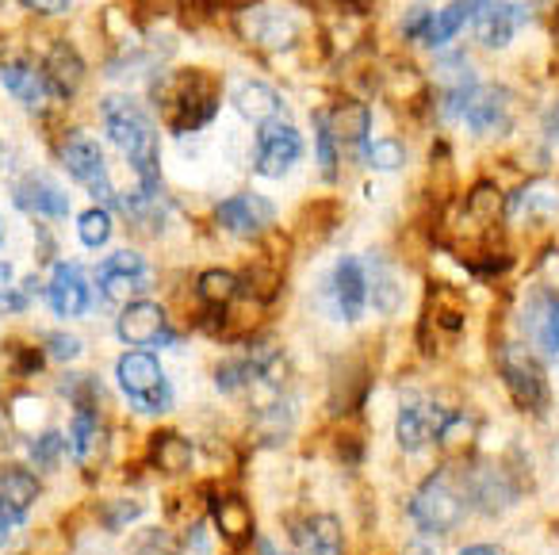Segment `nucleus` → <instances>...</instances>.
Masks as SVG:
<instances>
[{
	"label": "nucleus",
	"mask_w": 559,
	"mask_h": 555,
	"mask_svg": "<svg viewBox=\"0 0 559 555\" xmlns=\"http://www.w3.org/2000/svg\"><path fill=\"white\" fill-rule=\"evenodd\" d=\"M218 93H223V81L211 78L207 70H173L162 81H154V101L162 108V119L177 134L207 127L218 116Z\"/></svg>",
	"instance_id": "obj_1"
},
{
	"label": "nucleus",
	"mask_w": 559,
	"mask_h": 555,
	"mask_svg": "<svg viewBox=\"0 0 559 555\" xmlns=\"http://www.w3.org/2000/svg\"><path fill=\"white\" fill-rule=\"evenodd\" d=\"M100 111L111 142L123 150L134 177L142 180V192H157V127L150 111L131 96H108Z\"/></svg>",
	"instance_id": "obj_2"
},
{
	"label": "nucleus",
	"mask_w": 559,
	"mask_h": 555,
	"mask_svg": "<svg viewBox=\"0 0 559 555\" xmlns=\"http://www.w3.org/2000/svg\"><path fill=\"white\" fill-rule=\"evenodd\" d=\"M238 27L246 43L264 50H292L311 27L307 9L292 4V0H264V4H246L238 16Z\"/></svg>",
	"instance_id": "obj_3"
},
{
	"label": "nucleus",
	"mask_w": 559,
	"mask_h": 555,
	"mask_svg": "<svg viewBox=\"0 0 559 555\" xmlns=\"http://www.w3.org/2000/svg\"><path fill=\"white\" fill-rule=\"evenodd\" d=\"M464 509H467L464 491H460L456 475H452L449 468L433 471V475L418 486V494L411 498L414 524H418L421 532H437V536L456 529V524L464 521Z\"/></svg>",
	"instance_id": "obj_4"
},
{
	"label": "nucleus",
	"mask_w": 559,
	"mask_h": 555,
	"mask_svg": "<svg viewBox=\"0 0 559 555\" xmlns=\"http://www.w3.org/2000/svg\"><path fill=\"white\" fill-rule=\"evenodd\" d=\"M498 368H502V383L506 391L513 394V402H518L521 410H528V414H540L544 406H548V383H544V371L540 364L528 356L525 345H502V353H498Z\"/></svg>",
	"instance_id": "obj_5"
},
{
	"label": "nucleus",
	"mask_w": 559,
	"mask_h": 555,
	"mask_svg": "<svg viewBox=\"0 0 559 555\" xmlns=\"http://www.w3.org/2000/svg\"><path fill=\"white\" fill-rule=\"evenodd\" d=\"M304 157V139L292 123H264L257 131V146H253V169L269 180H280L284 173H292V165Z\"/></svg>",
	"instance_id": "obj_6"
},
{
	"label": "nucleus",
	"mask_w": 559,
	"mask_h": 555,
	"mask_svg": "<svg viewBox=\"0 0 559 555\" xmlns=\"http://www.w3.org/2000/svg\"><path fill=\"white\" fill-rule=\"evenodd\" d=\"M460 491H464V501H472L479 513H502L518 501V486L495 463H472L460 471Z\"/></svg>",
	"instance_id": "obj_7"
},
{
	"label": "nucleus",
	"mask_w": 559,
	"mask_h": 555,
	"mask_svg": "<svg viewBox=\"0 0 559 555\" xmlns=\"http://www.w3.org/2000/svg\"><path fill=\"white\" fill-rule=\"evenodd\" d=\"M62 165L78 185H85L96 200H116V188H111V177H108V165H104V154L88 134H70L62 142Z\"/></svg>",
	"instance_id": "obj_8"
},
{
	"label": "nucleus",
	"mask_w": 559,
	"mask_h": 555,
	"mask_svg": "<svg viewBox=\"0 0 559 555\" xmlns=\"http://www.w3.org/2000/svg\"><path fill=\"white\" fill-rule=\"evenodd\" d=\"M96 280H100L104 299L116 303V307H127V303H134L150 287V269H146V261H142L139 253L123 249V253L108 257V261L100 264Z\"/></svg>",
	"instance_id": "obj_9"
},
{
	"label": "nucleus",
	"mask_w": 559,
	"mask_h": 555,
	"mask_svg": "<svg viewBox=\"0 0 559 555\" xmlns=\"http://www.w3.org/2000/svg\"><path fill=\"white\" fill-rule=\"evenodd\" d=\"M116 333L127 341V345H139V349H165L173 345V330H169V318L157 303L150 299H134L119 310V322Z\"/></svg>",
	"instance_id": "obj_10"
},
{
	"label": "nucleus",
	"mask_w": 559,
	"mask_h": 555,
	"mask_svg": "<svg viewBox=\"0 0 559 555\" xmlns=\"http://www.w3.org/2000/svg\"><path fill=\"white\" fill-rule=\"evenodd\" d=\"M521 326H525L528 345L540 356L556 361L559 356V295L551 287H536L525 299V315H521Z\"/></svg>",
	"instance_id": "obj_11"
},
{
	"label": "nucleus",
	"mask_w": 559,
	"mask_h": 555,
	"mask_svg": "<svg viewBox=\"0 0 559 555\" xmlns=\"http://www.w3.org/2000/svg\"><path fill=\"white\" fill-rule=\"evenodd\" d=\"M215 219L223 231L238 234V238H261V234H269L272 223H276V211H272V203L264 200V196L241 192L218 203Z\"/></svg>",
	"instance_id": "obj_12"
},
{
	"label": "nucleus",
	"mask_w": 559,
	"mask_h": 555,
	"mask_svg": "<svg viewBox=\"0 0 559 555\" xmlns=\"http://www.w3.org/2000/svg\"><path fill=\"white\" fill-rule=\"evenodd\" d=\"M460 119L472 127L475 134H502L506 127L513 123V101L506 88H487V85H475L467 93L464 108H460Z\"/></svg>",
	"instance_id": "obj_13"
},
{
	"label": "nucleus",
	"mask_w": 559,
	"mask_h": 555,
	"mask_svg": "<svg viewBox=\"0 0 559 555\" xmlns=\"http://www.w3.org/2000/svg\"><path fill=\"white\" fill-rule=\"evenodd\" d=\"M47 303L55 315L62 318H81L93 303V287H88V276L81 264L73 261H62L55 264V276L47 284Z\"/></svg>",
	"instance_id": "obj_14"
},
{
	"label": "nucleus",
	"mask_w": 559,
	"mask_h": 555,
	"mask_svg": "<svg viewBox=\"0 0 559 555\" xmlns=\"http://www.w3.org/2000/svg\"><path fill=\"white\" fill-rule=\"evenodd\" d=\"M12 200H16V208L27 211V215H47V219L70 215V196H66L50 177H43V173H27L24 180H16Z\"/></svg>",
	"instance_id": "obj_15"
},
{
	"label": "nucleus",
	"mask_w": 559,
	"mask_h": 555,
	"mask_svg": "<svg viewBox=\"0 0 559 555\" xmlns=\"http://www.w3.org/2000/svg\"><path fill=\"white\" fill-rule=\"evenodd\" d=\"M116 379L134 402H146L157 387L169 383V379H165V371H162V364H157V356L146 353V349H131V353L119 356V361H116Z\"/></svg>",
	"instance_id": "obj_16"
},
{
	"label": "nucleus",
	"mask_w": 559,
	"mask_h": 555,
	"mask_svg": "<svg viewBox=\"0 0 559 555\" xmlns=\"http://www.w3.org/2000/svg\"><path fill=\"white\" fill-rule=\"evenodd\" d=\"M330 292H334L337 315L357 322L368 307V276H365V261L357 257H342L334 264V276H330Z\"/></svg>",
	"instance_id": "obj_17"
},
{
	"label": "nucleus",
	"mask_w": 559,
	"mask_h": 555,
	"mask_svg": "<svg viewBox=\"0 0 559 555\" xmlns=\"http://www.w3.org/2000/svg\"><path fill=\"white\" fill-rule=\"evenodd\" d=\"M449 410L441 406H426V402H406L399 406V422H395V437L403 452H421L429 440L437 437V425L444 422Z\"/></svg>",
	"instance_id": "obj_18"
},
{
	"label": "nucleus",
	"mask_w": 559,
	"mask_h": 555,
	"mask_svg": "<svg viewBox=\"0 0 559 555\" xmlns=\"http://www.w3.org/2000/svg\"><path fill=\"white\" fill-rule=\"evenodd\" d=\"M211 524L218 529V536L226 544H246L253 540V509L241 494H211Z\"/></svg>",
	"instance_id": "obj_19"
},
{
	"label": "nucleus",
	"mask_w": 559,
	"mask_h": 555,
	"mask_svg": "<svg viewBox=\"0 0 559 555\" xmlns=\"http://www.w3.org/2000/svg\"><path fill=\"white\" fill-rule=\"evenodd\" d=\"M70 452L78 456L81 468H93L108 452V425H104L100 410H73L70 425Z\"/></svg>",
	"instance_id": "obj_20"
},
{
	"label": "nucleus",
	"mask_w": 559,
	"mask_h": 555,
	"mask_svg": "<svg viewBox=\"0 0 559 555\" xmlns=\"http://www.w3.org/2000/svg\"><path fill=\"white\" fill-rule=\"evenodd\" d=\"M559 211V185L556 180H528L525 188H518V192L510 196V203H506V215L513 219V223H521V219H528V223H544V219H551Z\"/></svg>",
	"instance_id": "obj_21"
},
{
	"label": "nucleus",
	"mask_w": 559,
	"mask_h": 555,
	"mask_svg": "<svg viewBox=\"0 0 559 555\" xmlns=\"http://www.w3.org/2000/svg\"><path fill=\"white\" fill-rule=\"evenodd\" d=\"M525 20H528V12L521 9V4H513V0H490L487 9L475 16V32H479L483 47H506Z\"/></svg>",
	"instance_id": "obj_22"
},
{
	"label": "nucleus",
	"mask_w": 559,
	"mask_h": 555,
	"mask_svg": "<svg viewBox=\"0 0 559 555\" xmlns=\"http://www.w3.org/2000/svg\"><path fill=\"white\" fill-rule=\"evenodd\" d=\"M0 81H4V88H9V93L16 96L24 108H43V104H47V96H50L47 73L35 70V66L24 62V58L0 66Z\"/></svg>",
	"instance_id": "obj_23"
},
{
	"label": "nucleus",
	"mask_w": 559,
	"mask_h": 555,
	"mask_svg": "<svg viewBox=\"0 0 559 555\" xmlns=\"http://www.w3.org/2000/svg\"><path fill=\"white\" fill-rule=\"evenodd\" d=\"M39 479L27 468H0V509L16 521H24L32 513V506L39 501Z\"/></svg>",
	"instance_id": "obj_24"
},
{
	"label": "nucleus",
	"mask_w": 559,
	"mask_h": 555,
	"mask_svg": "<svg viewBox=\"0 0 559 555\" xmlns=\"http://www.w3.org/2000/svg\"><path fill=\"white\" fill-rule=\"evenodd\" d=\"M234 108H238L241 119L264 127L284 116V96L272 85H264V81H246V85H238V93H234Z\"/></svg>",
	"instance_id": "obj_25"
},
{
	"label": "nucleus",
	"mask_w": 559,
	"mask_h": 555,
	"mask_svg": "<svg viewBox=\"0 0 559 555\" xmlns=\"http://www.w3.org/2000/svg\"><path fill=\"white\" fill-rule=\"evenodd\" d=\"M326 123H330V134L337 142H349V146H365L368 142V127H372V108L365 101H345L334 104V111H326Z\"/></svg>",
	"instance_id": "obj_26"
},
{
	"label": "nucleus",
	"mask_w": 559,
	"mask_h": 555,
	"mask_svg": "<svg viewBox=\"0 0 559 555\" xmlns=\"http://www.w3.org/2000/svg\"><path fill=\"white\" fill-rule=\"evenodd\" d=\"M43 73H47L50 88H55L58 96H73L81 88V81H85V62H81V55L70 47V43H55Z\"/></svg>",
	"instance_id": "obj_27"
},
{
	"label": "nucleus",
	"mask_w": 559,
	"mask_h": 555,
	"mask_svg": "<svg viewBox=\"0 0 559 555\" xmlns=\"http://www.w3.org/2000/svg\"><path fill=\"white\" fill-rule=\"evenodd\" d=\"M150 463H154L162 475H185L188 468H192V445H188V437H180V433L173 429H162L150 437Z\"/></svg>",
	"instance_id": "obj_28"
},
{
	"label": "nucleus",
	"mask_w": 559,
	"mask_h": 555,
	"mask_svg": "<svg viewBox=\"0 0 559 555\" xmlns=\"http://www.w3.org/2000/svg\"><path fill=\"white\" fill-rule=\"evenodd\" d=\"M365 276H368V299L380 315H395L399 303H403V284L395 280L391 264L383 257H368L365 261Z\"/></svg>",
	"instance_id": "obj_29"
},
{
	"label": "nucleus",
	"mask_w": 559,
	"mask_h": 555,
	"mask_svg": "<svg viewBox=\"0 0 559 555\" xmlns=\"http://www.w3.org/2000/svg\"><path fill=\"white\" fill-rule=\"evenodd\" d=\"M487 4L490 0H452L449 9L433 16V24H429V32L421 43H426V47H441V43H449L464 24H475V16H479Z\"/></svg>",
	"instance_id": "obj_30"
},
{
	"label": "nucleus",
	"mask_w": 559,
	"mask_h": 555,
	"mask_svg": "<svg viewBox=\"0 0 559 555\" xmlns=\"http://www.w3.org/2000/svg\"><path fill=\"white\" fill-rule=\"evenodd\" d=\"M296 536H299V547H304V555H342L345 552L342 524H337V517H330V513L311 517V521H307L304 529L296 532Z\"/></svg>",
	"instance_id": "obj_31"
},
{
	"label": "nucleus",
	"mask_w": 559,
	"mask_h": 555,
	"mask_svg": "<svg viewBox=\"0 0 559 555\" xmlns=\"http://www.w3.org/2000/svg\"><path fill=\"white\" fill-rule=\"evenodd\" d=\"M241 292V280L226 269H207L200 280H195V295L207 310H226Z\"/></svg>",
	"instance_id": "obj_32"
},
{
	"label": "nucleus",
	"mask_w": 559,
	"mask_h": 555,
	"mask_svg": "<svg viewBox=\"0 0 559 555\" xmlns=\"http://www.w3.org/2000/svg\"><path fill=\"white\" fill-rule=\"evenodd\" d=\"M464 310H467V303H464V295L456 292V287H449V284H437L433 292H429V307H426V315L433 318L441 330H449V333H456V330H464Z\"/></svg>",
	"instance_id": "obj_33"
},
{
	"label": "nucleus",
	"mask_w": 559,
	"mask_h": 555,
	"mask_svg": "<svg viewBox=\"0 0 559 555\" xmlns=\"http://www.w3.org/2000/svg\"><path fill=\"white\" fill-rule=\"evenodd\" d=\"M464 211H467V219H472L475 226H495L498 219H502V211H506L498 185H490V180H479V185L467 192Z\"/></svg>",
	"instance_id": "obj_34"
},
{
	"label": "nucleus",
	"mask_w": 559,
	"mask_h": 555,
	"mask_svg": "<svg viewBox=\"0 0 559 555\" xmlns=\"http://www.w3.org/2000/svg\"><path fill=\"white\" fill-rule=\"evenodd\" d=\"M475 417L472 414H444V422L437 425V448L441 452H449V456H460V452H467L472 448V440H475Z\"/></svg>",
	"instance_id": "obj_35"
},
{
	"label": "nucleus",
	"mask_w": 559,
	"mask_h": 555,
	"mask_svg": "<svg viewBox=\"0 0 559 555\" xmlns=\"http://www.w3.org/2000/svg\"><path fill=\"white\" fill-rule=\"evenodd\" d=\"M131 555H185V536L173 529H139L127 540Z\"/></svg>",
	"instance_id": "obj_36"
},
{
	"label": "nucleus",
	"mask_w": 559,
	"mask_h": 555,
	"mask_svg": "<svg viewBox=\"0 0 559 555\" xmlns=\"http://www.w3.org/2000/svg\"><path fill=\"white\" fill-rule=\"evenodd\" d=\"M292 422H296V414H292V406L284 399H276L272 406L257 410V422H253V433L264 440H284L292 429Z\"/></svg>",
	"instance_id": "obj_37"
},
{
	"label": "nucleus",
	"mask_w": 559,
	"mask_h": 555,
	"mask_svg": "<svg viewBox=\"0 0 559 555\" xmlns=\"http://www.w3.org/2000/svg\"><path fill=\"white\" fill-rule=\"evenodd\" d=\"M66 448H70V437H66V433H58V429H47V433H39L32 445H27V456H32L35 468L55 471L58 463H62Z\"/></svg>",
	"instance_id": "obj_38"
},
{
	"label": "nucleus",
	"mask_w": 559,
	"mask_h": 555,
	"mask_svg": "<svg viewBox=\"0 0 559 555\" xmlns=\"http://www.w3.org/2000/svg\"><path fill=\"white\" fill-rule=\"evenodd\" d=\"M360 157H365V165H372V169L391 173L406 162V146L399 139H376V142H365V146H360Z\"/></svg>",
	"instance_id": "obj_39"
},
{
	"label": "nucleus",
	"mask_w": 559,
	"mask_h": 555,
	"mask_svg": "<svg viewBox=\"0 0 559 555\" xmlns=\"http://www.w3.org/2000/svg\"><path fill=\"white\" fill-rule=\"evenodd\" d=\"M100 524L108 532H123L131 521H139L142 517V501H134V498H108V501H100Z\"/></svg>",
	"instance_id": "obj_40"
},
{
	"label": "nucleus",
	"mask_w": 559,
	"mask_h": 555,
	"mask_svg": "<svg viewBox=\"0 0 559 555\" xmlns=\"http://www.w3.org/2000/svg\"><path fill=\"white\" fill-rule=\"evenodd\" d=\"M78 234L88 249H100L104 241L111 238V215L108 208H88L85 215L78 219Z\"/></svg>",
	"instance_id": "obj_41"
},
{
	"label": "nucleus",
	"mask_w": 559,
	"mask_h": 555,
	"mask_svg": "<svg viewBox=\"0 0 559 555\" xmlns=\"http://www.w3.org/2000/svg\"><path fill=\"white\" fill-rule=\"evenodd\" d=\"M62 394L73 402V410H96V402L104 399L100 379H96V376H70V379H62Z\"/></svg>",
	"instance_id": "obj_42"
},
{
	"label": "nucleus",
	"mask_w": 559,
	"mask_h": 555,
	"mask_svg": "<svg viewBox=\"0 0 559 555\" xmlns=\"http://www.w3.org/2000/svg\"><path fill=\"white\" fill-rule=\"evenodd\" d=\"M314 150H319V165L326 173V180H334L337 173V139L330 134V123H326V111L314 116Z\"/></svg>",
	"instance_id": "obj_43"
},
{
	"label": "nucleus",
	"mask_w": 559,
	"mask_h": 555,
	"mask_svg": "<svg viewBox=\"0 0 559 555\" xmlns=\"http://www.w3.org/2000/svg\"><path fill=\"white\" fill-rule=\"evenodd\" d=\"M246 287L253 299H272L280 287V269H272V264H253V269L246 272Z\"/></svg>",
	"instance_id": "obj_44"
},
{
	"label": "nucleus",
	"mask_w": 559,
	"mask_h": 555,
	"mask_svg": "<svg viewBox=\"0 0 559 555\" xmlns=\"http://www.w3.org/2000/svg\"><path fill=\"white\" fill-rule=\"evenodd\" d=\"M43 349H35V345H9V368H12V376H20V379H27V376H35V371L43 368Z\"/></svg>",
	"instance_id": "obj_45"
},
{
	"label": "nucleus",
	"mask_w": 559,
	"mask_h": 555,
	"mask_svg": "<svg viewBox=\"0 0 559 555\" xmlns=\"http://www.w3.org/2000/svg\"><path fill=\"white\" fill-rule=\"evenodd\" d=\"M43 353H47L50 361L70 364V361H78V356H81V338H73V333H50Z\"/></svg>",
	"instance_id": "obj_46"
},
{
	"label": "nucleus",
	"mask_w": 559,
	"mask_h": 555,
	"mask_svg": "<svg viewBox=\"0 0 559 555\" xmlns=\"http://www.w3.org/2000/svg\"><path fill=\"white\" fill-rule=\"evenodd\" d=\"M429 24H433V12L429 9H414L411 16L403 20V39H426V32H429Z\"/></svg>",
	"instance_id": "obj_47"
},
{
	"label": "nucleus",
	"mask_w": 559,
	"mask_h": 555,
	"mask_svg": "<svg viewBox=\"0 0 559 555\" xmlns=\"http://www.w3.org/2000/svg\"><path fill=\"white\" fill-rule=\"evenodd\" d=\"M20 4L32 9V12H39V16H58V12L70 9V0H20Z\"/></svg>",
	"instance_id": "obj_48"
},
{
	"label": "nucleus",
	"mask_w": 559,
	"mask_h": 555,
	"mask_svg": "<svg viewBox=\"0 0 559 555\" xmlns=\"http://www.w3.org/2000/svg\"><path fill=\"white\" fill-rule=\"evenodd\" d=\"M12 437H16V425H12V410L0 406V452L12 448Z\"/></svg>",
	"instance_id": "obj_49"
},
{
	"label": "nucleus",
	"mask_w": 559,
	"mask_h": 555,
	"mask_svg": "<svg viewBox=\"0 0 559 555\" xmlns=\"http://www.w3.org/2000/svg\"><path fill=\"white\" fill-rule=\"evenodd\" d=\"M342 4V12H349V16H368V12L376 9V0H337Z\"/></svg>",
	"instance_id": "obj_50"
},
{
	"label": "nucleus",
	"mask_w": 559,
	"mask_h": 555,
	"mask_svg": "<svg viewBox=\"0 0 559 555\" xmlns=\"http://www.w3.org/2000/svg\"><path fill=\"white\" fill-rule=\"evenodd\" d=\"M139 9H146V12H173L180 4V0H134Z\"/></svg>",
	"instance_id": "obj_51"
},
{
	"label": "nucleus",
	"mask_w": 559,
	"mask_h": 555,
	"mask_svg": "<svg viewBox=\"0 0 559 555\" xmlns=\"http://www.w3.org/2000/svg\"><path fill=\"white\" fill-rule=\"evenodd\" d=\"M16 517H9V513H4V509H0V544H4V540H9L12 536V529H16Z\"/></svg>",
	"instance_id": "obj_52"
},
{
	"label": "nucleus",
	"mask_w": 559,
	"mask_h": 555,
	"mask_svg": "<svg viewBox=\"0 0 559 555\" xmlns=\"http://www.w3.org/2000/svg\"><path fill=\"white\" fill-rule=\"evenodd\" d=\"M460 555H506L502 547H495V544H472V547H464Z\"/></svg>",
	"instance_id": "obj_53"
},
{
	"label": "nucleus",
	"mask_w": 559,
	"mask_h": 555,
	"mask_svg": "<svg viewBox=\"0 0 559 555\" xmlns=\"http://www.w3.org/2000/svg\"><path fill=\"white\" fill-rule=\"evenodd\" d=\"M548 134H551V139H556V142H559V101H556V108L548 111Z\"/></svg>",
	"instance_id": "obj_54"
},
{
	"label": "nucleus",
	"mask_w": 559,
	"mask_h": 555,
	"mask_svg": "<svg viewBox=\"0 0 559 555\" xmlns=\"http://www.w3.org/2000/svg\"><path fill=\"white\" fill-rule=\"evenodd\" d=\"M257 555H284L272 540H257Z\"/></svg>",
	"instance_id": "obj_55"
},
{
	"label": "nucleus",
	"mask_w": 559,
	"mask_h": 555,
	"mask_svg": "<svg viewBox=\"0 0 559 555\" xmlns=\"http://www.w3.org/2000/svg\"><path fill=\"white\" fill-rule=\"evenodd\" d=\"M4 287H12V264L0 261V292H4Z\"/></svg>",
	"instance_id": "obj_56"
},
{
	"label": "nucleus",
	"mask_w": 559,
	"mask_h": 555,
	"mask_svg": "<svg viewBox=\"0 0 559 555\" xmlns=\"http://www.w3.org/2000/svg\"><path fill=\"white\" fill-rule=\"evenodd\" d=\"M200 4H203V9H218V4L226 9V4H241V0H200Z\"/></svg>",
	"instance_id": "obj_57"
},
{
	"label": "nucleus",
	"mask_w": 559,
	"mask_h": 555,
	"mask_svg": "<svg viewBox=\"0 0 559 555\" xmlns=\"http://www.w3.org/2000/svg\"><path fill=\"white\" fill-rule=\"evenodd\" d=\"M403 555H433V552H429V547H418V544H414V547H406Z\"/></svg>",
	"instance_id": "obj_58"
},
{
	"label": "nucleus",
	"mask_w": 559,
	"mask_h": 555,
	"mask_svg": "<svg viewBox=\"0 0 559 555\" xmlns=\"http://www.w3.org/2000/svg\"><path fill=\"white\" fill-rule=\"evenodd\" d=\"M0 241H4V234H0Z\"/></svg>",
	"instance_id": "obj_59"
},
{
	"label": "nucleus",
	"mask_w": 559,
	"mask_h": 555,
	"mask_svg": "<svg viewBox=\"0 0 559 555\" xmlns=\"http://www.w3.org/2000/svg\"><path fill=\"white\" fill-rule=\"evenodd\" d=\"M0 4H4V0H0Z\"/></svg>",
	"instance_id": "obj_60"
}]
</instances>
